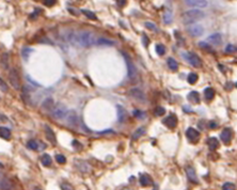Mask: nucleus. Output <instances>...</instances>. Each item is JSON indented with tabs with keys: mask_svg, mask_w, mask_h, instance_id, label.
<instances>
[{
	"mask_svg": "<svg viewBox=\"0 0 237 190\" xmlns=\"http://www.w3.org/2000/svg\"><path fill=\"white\" fill-rule=\"evenodd\" d=\"M97 38L92 32L89 31H80L74 32L68 35V41L73 45L81 47H91L95 45Z\"/></svg>",
	"mask_w": 237,
	"mask_h": 190,
	"instance_id": "1",
	"label": "nucleus"
},
{
	"mask_svg": "<svg viewBox=\"0 0 237 190\" xmlns=\"http://www.w3.org/2000/svg\"><path fill=\"white\" fill-rule=\"evenodd\" d=\"M205 14L203 11H200V10H189V11H186L185 13L181 14V21L186 25H189V23H193L196 21H200L204 18Z\"/></svg>",
	"mask_w": 237,
	"mask_h": 190,
	"instance_id": "2",
	"label": "nucleus"
},
{
	"mask_svg": "<svg viewBox=\"0 0 237 190\" xmlns=\"http://www.w3.org/2000/svg\"><path fill=\"white\" fill-rule=\"evenodd\" d=\"M123 53V57L126 61V65H127V73H128L129 79H130L132 82H136L138 80V77H139L137 67H136V65L134 64V62L132 61V59L127 56V53Z\"/></svg>",
	"mask_w": 237,
	"mask_h": 190,
	"instance_id": "3",
	"label": "nucleus"
},
{
	"mask_svg": "<svg viewBox=\"0 0 237 190\" xmlns=\"http://www.w3.org/2000/svg\"><path fill=\"white\" fill-rule=\"evenodd\" d=\"M50 112H51V115L57 120H62L68 115V109L62 104H58V105L53 106V108L51 109Z\"/></svg>",
	"mask_w": 237,
	"mask_h": 190,
	"instance_id": "4",
	"label": "nucleus"
},
{
	"mask_svg": "<svg viewBox=\"0 0 237 190\" xmlns=\"http://www.w3.org/2000/svg\"><path fill=\"white\" fill-rule=\"evenodd\" d=\"M183 57L184 59H186L189 63H190L192 66L194 67H201L202 65V62H201V59L196 56V53H183Z\"/></svg>",
	"mask_w": 237,
	"mask_h": 190,
	"instance_id": "5",
	"label": "nucleus"
},
{
	"mask_svg": "<svg viewBox=\"0 0 237 190\" xmlns=\"http://www.w3.org/2000/svg\"><path fill=\"white\" fill-rule=\"evenodd\" d=\"M9 80L13 88L16 89V90H19V88H21V79H19V75H18L17 70H15V68H12L10 70Z\"/></svg>",
	"mask_w": 237,
	"mask_h": 190,
	"instance_id": "6",
	"label": "nucleus"
},
{
	"mask_svg": "<svg viewBox=\"0 0 237 190\" xmlns=\"http://www.w3.org/2000/svg\"><path fill=\"white\" fill-rule=\"evenodd\" d=\"M187 31L190 33V35H192L193 38L201 36V35L204 33V29H203V27L200 26V25H190V26L187 28Z\"/></svg>",
	"mask_w": 237,
	"mask_h": 190,
	"instance_id": "7",
	"label": "nucleus"
},
{
	"mask_svg": "<svg viewBox=\"0 0 237 190\" xmlns=\"http://www.w3.org/2000/svg\"><path fill=\"white\" fill-rule=\"evenodd\" d=\"M184 2L189 6H193V8H206L208 6L207 0H184Z\"/></svg>",
	"mask_w": 237,
	"mask_h": 190,
	"instance_id": "8",
	"label": "nucleus"
},
{
	"mask_svg": "<svg viewBox=\"0 0 237 190\" xmlns=\"http://www.w3.org/2000/svg\"><path fill=\"white\" fill-rule=\"evenodd\" d=\"M129 96L132 97V98H135L136 100H139V102H144V100H145V94L137 88H134L132 89V90H129Z\"/></svg>",
	"mask_w": 237,
	"mask_h": 190,
	"instance_id": "9",
	"label": "nucleus"
},
{
	"mask_svg": "<svg viewBox=\"0 0 237 190\" xmlns=\"http://www.w3.org/2000/svg\"><path fill=\"white\" fill-rule=\"evenodd\" d=\"M186 136L187 138L189 139V141L193 142V143H196L199 141V138H200V132L194 128H188L187 132H186Z\"/></svg>",
	"mask_w": 237,
	"mask_h": 190,
	"instance_id": "10",
	"label": "nucleus"
},
{
	"mask_svg": "<svg viewBox=\"0 0 237 190\" xmlns=\"http://www.w3.org/2000/svg\"><path fill=\"white\" fill-rule=\"evenodd\" d=\"M206 43H211V44L215 45V46H219L222 43V36L220 33H215V34L209 35L206 40Z\"/></svg>",
	"mask_w": 237,
	"mask_h": 190,
	"instance_id": "11",
	"label": "nucleus"
},
{
	"mask_svg": "<svg viewBox=\"0 0 237 190\" xmlns=\"http://www.w3.org/2000/svg\"><path fill=\"white\" fill-rule=\"evenodd\" d=\"M162 123L167 126V127H169V128H175L176 125H177V117H176L174 114H171V115L167 117L162 121Z\"/></svg>",
	"mask_w": 237,
	"mask_h": 190,
	"instance_id": "12",
	"label": "nucleus"
},
{
	"mask_svg": "<svg viewBox=\"0 0 237 190\" xmlns=\"http://www.w3.org/2000/svg\"><path fill=\"white\" fill-rule=\"evenodd\" d=\"M232 130L228 128L223 129V132L220 134V138H221V140L223 141V143L224 144H230L232 141Z\"/></svg>",
	"mask_w": 237,
	"mask_h": 190,
	"instance_id": "13",
	"label": "nucleus"
},
{
	"mask_svg": "<svg viewBox=\"0 0 237 190\" xmlns=\"http://www.w3.org/2000/svg\"><path fill=\"white\" fill-rule=\"evenodd\" d=\"M186 174H187L188 179H189L190 181H192L193 184H198V183H199V181H198V176H196V173L192 167L186 168Z\"/></svg>",
	"mask_w": 237,
	"mask_h": 190,
	"instance_id": "14",
	"label": "nucleus"
},
{
	"mask_svg": "<svg viewBox=\"0 0 237 190\" xmlns=\"http://www.w3.org/2000/svg\"><path fill=\"white\" fill-rule=\"evenodd\" d=\"M45 134H46L47 139H48V140H49L53 144H56L57 143L56 134H53V129L50 128L49 126H47V125H45Z\"/></svg>",
	"mask_w": 237,
	"mask_h": 190,
	"instance_id": "15",
	"label": "nucleus"
},
{
	"mask_svg": "<svg viewBox=\"0 0 237 190\" xmlns=\"http://www.w3.org/2000/svg\"><path fill=\"white\" fill-rule=\"evenodd\" d=\"M13 188H14V186L10 179H3L0 181V189L1 190H13Z\"/></svg>",
	"mask_w": 237,
	"mask_h": 190,
	"instance_id": "16",
	"label": "nucleus"
},
{
	"mask_svg": "<svg viewBox=\"0 0 237 190\" xmlns=\"http://www.w3.org/2000/svg\"><path fill=\"white\" fill-rule=\"evenodd\" d=\"M140 184L143 186V187H149V186H152L153 185V179L152 177L147 174H143L141 175L140 177Z\"/></svg>",
	"mask_w": 237,
	"mask_h": 190,
	"instance_id": "17",
	"label": "nucleus"
},
{
	"mask_svg": "<svg viewBox=\"0 0 237 190\" xmlns=\"http://www.w3.org/2000/svg\"><path fill=\"white\" fill-rule=\"evenodd\" d=\"M27 146H28L30 149H33V151H38V149H40V146H42L43 149H45V147H46V145H45V144L40 143V142H38V141H35V140L28 141Z\"/></svg>",
	"mask_w": 237,
	"mask_h": 190,
	"instance_id": "18",
	"label": "nucleus"
},
{
	"mask_svg": "<svg viewBox=\"0 0 237 190\" xmlns=\"http://www.w3.org/2000/svg\"><path fill=\"white\" fill-rule=\"evenodd\" d=\"M117 120L120 123H123L124 121L126 120V111L123 107H121L120 105L117 106Z\"/></svg>",
	"mask_w": 237,
	"mask_h": 190,
	"instance_id": "19",
	"label": "nucleus"
},
{
	"mask_svg": "<svg viewBox=\"0 0 237 190\" xmlns=\"http://www.w3.org/2000/svg\"><path fill=\"white\" fill-rule=\"evenodd\" d=\"M95 45H98V46H113L114 42L110 41V40H107V38H100L96 40V43Z\"/></svg>",
	"mask_w": 237,
	"mask_h": 190,
	"instance_id": "20",
	"label": "nucleus"
},
{
	"mask_svg": "<svg viewBox=\"0 0 237 190\" xmlns=\"http://www.w3.org/2000/svg\"><path fill=\"white\" fill-rule=\"evenodd\" d=\"M68 124L70 126H76L77 123H78V117H77V114L74 111L68 113Z\"/></svg>",
	"mask_w": 237,
	"mask_h": 190,
	"instance_id": "21",
	"label": "nucleus"
},
{
	"mask_svg": "<svg viewBox=\"0 0 237 190\" xmlns=\"http://www.w3.org/2000/svg\"><path fill=\"white\" fill-rule=\"evenodd\" d=\"M53 108V98H47L44 102H43V105H42V109L45 110V111L49 112L51 111V109Z\"/></svg>",
	"mask_w": 237,
	"mask_h": 190,
	"instance_id": "22",
	"label": "nucleus"
},
{
	"mask_svg": "<svg viewBox=\"0 0 237 190\" xmlns=\"http://www.w3.org/2000/svg\"><path fill=\"white\" fill-rule=\"evenodd\" d=\"M207 144H208V146H209V149H211V151H215V149H217L218 147H219V141H218V139H217V138H214V137H211V138H209V139H208Z\"/></svg>",
	"mask_w": 237,
	"mask_h": 190,
	"instance_id": "23",
	"label": "nucleus"
},
{
	"mask_svg": "<svg viewBox=\"0 0 237 190\" xmlns=\"http://www.w3.org/2000/svg\"><path fill=\"white\" fill-rule=\"evenodd\" d=\"M188 100H190V102H192V104H199L200 94L198 93V92H196V91H192V92H190L189 95H188Z\"/></svg>",
	"mask_w": 237,
	"mask_h": 190,
	"instance_id": "24",
	"label": "nucleus"
},
{
	"mask_svg": "<svg viewBox=\"0 0 237 190\" xmlns=\"http://www.w3.org/2000/svg\"><path fill=\"white\" fill-rule=\"evenodd\" d=\"M0 137L4 139V140H9L10 138H11V132H10L9 128H6V127H2V126H0Z\"/></svg>",
	"mask_w": 237,
	"mask_h": 190,
	"instance_id": "25",
	"label": "nucleus"
},
{
	"mask_svg": "<svg viewBox=\"0 0 237 190\" xmlns=\"http://www.w3.org/2000/svg\"><path fill=\"white\" fill-rule=\"evenodd\" d=\"M168 66H169V68L171 70H173V72H175V70H179V63L174 60L173 58H169L168 59Z\"/></svg>",
	"mask_w": 237,
	"mask_h": 190,
	"instance_id": "26",
	"label": "nucleus"
},
{
	"mask_svg": "<svg viewBox=\"0 0 237 190\" xmlns=\"http://www.w3.org/2000/svg\"><path fill=\"white\" fill-rule=\"evenodd\" d=\"M172 19H173L172 12L170 11V10H167V11L164 12V23H167V25H169V23L172 21Z\"/></svg>",
	"mask_w": 237,
	"mask_h": 190,
	"instance_id": "27",
	"label": "nucleus"
},
{
	"mask_svg": "<svg viewBox=\"0 0 237 190\" xmlns=\"http://www.w3.org/2000/svg\"><path fill=\"white\" fill-rule=\"evenodd\" d=\"M204 94H205V98H206V100H211L215 96V91L213 88H207V89H205Z\"/></svg>",
	"mask_w": 237,
	"mask_h": 190,
	"instance_id": "28",
	"label": "nucleus"
},
{
	"mask_svg": "<svg viewBox=\"0 0 237 190\" xmlns=\"http://www.w3.org/2000/svg\"><path fill=\"white\" fill-rule=\"evenodd\" d=\"M144 134H145V128H144V127H140V128H138L137 130H136L135 134H132V139H134V140H137V139H139L140 137H142Z\"/></svg>",
	"mask_w": 237,
	"mask_h": 190,
	"instance_id": "29",
	"label": "nucleus"
},
{
	"mask_svg": "<svg viewBox=\"0 0 237 190\" xmlns=\"http://www.w3.org/2000/svg\"><path fill=\"white\" fill-rule=\"evenodd\" d=\"M81 13L85 15V16H87L89 19H91V21H96L97 19L96 15L94 14L92 11H89V10H81Z\"/></svg>",
	"mask_w": 237,
	"mask_h": 190,
	"instance_id": "30",
	"label": "nucleus"
},
{
	"mask_svg": "<svg viewBox=\"0 0 237 190\" xmlns=\"http://www.w3.org/2000/svg\"><path fill=\"white\" fill-rule=\"evenodd\" d=\"M41 161H42V164H44L45 167H49L50 164H51V157H50L48 154H44V155L42 156Z\"/></svg>",
	"mask_w": 237,
	"mask_h": 190,
	"instance_id": "31",
	"label": "nucleus"
},
{
	"mask_svg": "<svg viewBox=\"0 0 237 190\" xmlns=\"http://www.w3.org/2000/svg\"><path fill=\"white\" fill-rule=\"evenodd\" d=\"M9 62V55L8 53H3L2 57H1V64H2V66L4 67V68H8V63Z\"/></svg>",
	"mask_w": 237,
	"mask_h": 190,
	"instance_id": "32",
	"label": "nucleus"
},
{
	"mask_svg": "<svg viewBox=\"0 0 237 190\" xmlns=\"http://www.w3.org/2000/svg\"><path fill=\"white\" fill-rule=\"evenodd\" d=\"M198 80V75L194 73H190L188 75V82L190 83V85H194Z\"/></svg>",
	"mask_w": 237,
	"mask_h": 190,
	"instance_id": "33",
	"label": "nucleus"
},
{
	"mask_svg": "<svg viewBox=\"0 0 237 190\" xmlns=\"http://www.w3.org/2000/svg\"><path fill=\"white\" fill-rule=\"evenodd\" d=\"M199 46L202 48V49L204 50H207V51H209V53H214V50H213V48H211L209 45L206 43V42H200L199 43Z\"/></svg>",
	"mask_w": 237,
	"mask_h": 190,
	"instance_id": "34",
	"label": "nucleus"
},
{
	"mask_svg": "<svg viewBox=\"0 0 237 190\" xmlns=\"http://www.w3.org/2000/svg\"><path fill=\"white\" fill-rule=\"evenodd\" d=\"M155 49H156V53H157L159 56H162V55H164V53H166V48H164V45H161V44L156 45Z\"/></svg>",
	"mask_w": 237,
	"mask_h": 190,
	"instance_id": "35",
	"label": "nucleus"
},
{
	"mask_svg": "<svg viewBox=\"0 0 237 190\" xmlns=\"http://www.w3.org/2000/svg\"><path fill=\"white\" fill-rule=\"evenodd\" d=\"M32 51L33 50L31 48H23V51H21V56H23V58L25 60H28V58L30 56V53H32Z\"/></svg>",
	"mask_w": 237,
	"mask_h": 190,
	"instance_id": "36",
	"label": "nucleus"
},
{
	"mask_svg": "<svg viewBox=\"0 0 237 190\" xmlns=\"http://www.w3.org/2000/svg\"><path fill=\"white\" fill-rule=\"evenodd\" d=\"M236 186L233 183H224L222 185V190H235Z\"/></svg>",
	"mask_w": 237,
	"mask_h": 190,
	"instance_id": "37",
	"label": "nucleus"
},
{
	"mask_svg": "<svg viewBox=\"0 0 237 190\" xmlns=\"http://www.w3.org/2000/svg\"><path fill=\"white\" fill-rule=\"evenodd\" d=\"M144 25H145V27H147V29L152 30V31H154V32H158V31H159V30H158V28H157V26H156V25H154L153 23L147 21V23H144Z\"/></svg>",
	"mask_w": 237,
	"mask_h": 190,
	"instance_id": "38",
	"label": "nucleus"
},
{
	"mask_svg": "<svg viewBox=\"0 0 237 190\" xmlns=\"http://www.w3.org/2000/svg\"><path fill=\"white\" fill-rule=\"evenodd\" d=\"M56 160L58 164H63L66 162V158H65V156L61 155V154H58V155H56Z\"/></svg>",
	"mask_w": 237,
	"mask_h": 190,
	"instance_id": "39",
	"label": "nucleus"
},
{
	"mask_svg": "<svg viewBox=\"0 0 237 190\" xmlns=\"http://www.w3.org/2000/svg\"><path fill=\"white\" fill-rule=\"evenodd\" d=\"M0 90L2 91V92H8L9 91V88H8V85H6V82L3 81L2 79L0 78Z\"/></svg>",
	"mask_w": 237,
	"mask_h": 190,
	"instance_id": "40",
	"label": "nucleus"
},
{
	"mask_svg": "<svg viewBox=\"0 0 237 190\" xmlns=\"http://www.w3.org/2000/svg\"><path fill=\"white\" fill-rule=\"evenodd\" d=\"M134 115L138 119H144L145 117V113L143 111H141V110H135L134 111Z\"/></svg>",
	"mask_w": 237,
	"mask_h": 190,
	"instance_id": "41",
	"label": "nucleus"
},
{
	"mask_svg": "<svg viewBox=\"0 0 237 190\" xmlns=\"http://www.w3.org/2000/svg\"><path fill=\"white\" fill-rule=\"evenodd\" d=\"M226 53H235L236 51V46L234 44H228L226 47Z\"/></svg>",
	"mask_w": 237,
	"mask_h": 190,
	"instance_id": "42",
	"label": "nucleus"
},
{
	"mask_svg": "<svg viewBox=\"0 0 237 190\" xmlns=\"http://www.w3.org/2000/svg\"><path fill=\"white\" fill-rule=\"evenodd\" d=\"M61 189L62 190H74L73 186L68 183H62L61 184Z\"/></svg>",
	"mask_w": 237,
	"mask_h": 190,
	"instance_id": "43",
	"label": "nucleus"
},
{
	"mask_svg": "<svg viewBox=\"0 0 237 190\" xmlns=\"http://www.w3.org/2000/svg\"><path fill=\"white\" fill-rule=\"evenodd\" d=\"M164 113H166V110H164V108H161V107H157V108L155 109V114H156V115H158V117H160V115H164Z\"/></svg>",
	"mask_w": 237,
	"mask_h": 190,
	"instance_id": "44",
	"label": "nucleus"
},
{
	"mask_svg": "<svg viewBox=\"0 0 237 190\" xmlns=\"http://www.w3.org/2000/svg\"><path fill=\"white\" fill-rule=\"evenodd\" d=\"M56 2H57V0H44V4L46 6H55L56 4Z\"/></svg>",
	"mask_w": 237,
	"mask_h": 190,
	"instance_id": "45",
	"label": "nucleus"
},
{
	"mask_svg": "<svg viewBox=\"0 0 237 190\" xmlns=\"http://www.w3.org/2000/svg\"><path fill=\"white\" fill-rule=\"evenodd\" d=\"M8 122V117L4 114L0 113V123H6Z\"/></svg>",
	"mask_w": 237,
	"mask_h": 190,
	"instance_id": "46",
	"label": "nucleus"
},
{
	"mask_svg": "<svg viewBox=\"0 0 237 190\" xmlns=\"http://www.w3.org/2000/svg\"><path fill=\"white\" fill-rule=\"evenodd\" d=\"M126 2H127V0H117V6H121V8H123V6H125Z\"/></svg>",
	"mask_w": 237,
	"mask_h": 190,
	"instance_id": "47",
	"label": "nucleus"
},
{
	"mask_svg": "<svg viewBox=\"0 0 237 190\" xmlns=\"http://www.w3.org/2000/svg\"><path fill=\"white\" fill-rule=\"evenodd\" d=\"M142 41H143L144 46H147V45H149V38H147V36H145V35H143V36H142Z\"/></svg>",
	"mask_w": 237,
	"mask_h": 190,
	"instance_id": "48",
	"label": "nucleus"
},
{
	"mask_svg": "<svg viewBox=\"0 0 237 190\" xmlns=\"http://www.w3.org/2000/svg\"><path fill=\"white\" fill-rule=\"evenodd\" d=\"M209 126H211V128H216L217 123H215V122H209Z\"/></svg>",
	"mask_w": 237,
	"mask_h": 190,
	"instance_id": "49",
	"label": "nucleus"
},
{
	"mask_svg": "<svg viewBox=\"0 0 237 190\" xmlns=\"http://www.w3.org/2000/svg\"><path fill=\"white\" fill-rule=\"evenodd\" d=\"M34 190H41V189H38V188H36V189H34Z\"/></svg>",
	"mask_w": 237,
	"mask_h": 190,
	"instance_id": "50",
	"label": "nucleus"
},
{
	"mask_svg": "<svg viewBox=\"0 0 237 190\" xmlns=\"http://www.w3.org/2000/svg\"><path fill=\"white\" fill-rule=\"evenodd\" d=\"M0 179H1V173H0Z\"/></svg>",
	"mask_w": 237,
	"mask_h": 190,
	"instance_id": "51",
	"label": "nucleus"
}]
</instances>
